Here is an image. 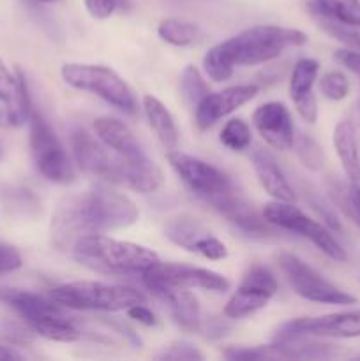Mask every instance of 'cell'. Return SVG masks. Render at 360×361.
Segmentation results:
<instances>
[{"label":"cell","mask_w":360,"mask_h":361,"mask_svg":"<svg viewBox=\"0 0 360 361\" xmlns=\"http://www.w3.org/2000/svg\"><path fill=\"white\" fill-rule=\"evenodd\" d=\"M307 41V34L299 28L256 25L212 46L203 56V71L215 83H222L233 76L235 67L272 62L286 48H299Z\"/></svg>","instance_id":"cell-1"},{"label":"cell","mask_w":360,"mask_h":361,"mask_svg":"<svg viewBox=\"0 0 360 361\" xmlns=\"http://www.w3.org/2000/svg\"><path fill=\"white\" fill-rule=\"evenodd\" d=\"M78 264L104 275H141L159 259L152 249L109 238L102 233L83 236L71 250Z\"/></svg>","instance_id":"cell-2"},{"label":"cell","mask_w":360,"mask_h":361,"mask_svg":"<svg viewBox=\"0 0 360 361\" xmlns=\"http://www.w3.org/2000/svg\"><path fill=\"white\" fill-rule=\"evenodd\" d=\"M49 298L64 309L122 312L138 303H147L138 289L95 281H76L60 284L48 293Z\"/></svg>","instance_id":"cell-3"},{"label":"cell","mask_w":360,"mask_h":361,"mask_svg":"<svg viewBox=\"0 0 360 361\" xmlns=\"http://www.w3.org/2000/svg\"><path fill=\"white\" fill-rule=\"evenodd\" d=\"M60 74L66 85L97 95L126 115H134L138 111L136 99L129 85L109 67L71 62L64 63Z\"/></svg>","instance_id":"cell-4"},{"label":"cell","mask_w":360,"mask_h":361,"mask_svg":"<svg viewBox=\"0 0 360 361\" xmlns=\"http://www.w3.org/2000/svg\"><path fill=\"white\" fill-rule=\"evenodd\" d=\"M28 123H30L28 145L37 171L48 182L56 185H71L76 182L74 164L48 120L37 109L32 108Z\"/></svg>","instance_id":"cell-5"},{"label":"cell","mask_w":360,"mask_h":361,"mask_svg":"<svg viewBox=\"0 0 360 361\" xmlns=\"http://www.w3.org/2000/svg\"><path fill=\"white\" fill-rule=\"evenodd\" d=\"M263 215L270 224H274L277 229L282 231L296 233L309 240L311 243L318 247L325 256H328L334 261H346V250L342 249L341 243L335 240L330 229L325 224H320L318 221L311 219L309 215L304 214L299 207L286 201H272L267 203L263 208Z\"/></svg>","instance_id":"cell-6"},{"label":"cell","mask_w":360,"mask_h":361,"mask_svg":"<svg viewBox=\"0 0 360 361\" xmlns=\"http://www.w3.org/2000/svg\"><path fill=\"white\" fill-rule=\"evenodd\" d=\"M140 279L152 295L161 289H203L212 293H224L229 289L228 279L217 271L162 261L147 268Z\"/></svg>","instance_id":"cell-7"},{"label":"cell","mask_w":360,"mask_h":361,"mask_svg":"<svg viewBox=\"0 0 360 361\" xmlns=\"http://www.w3.org/2000/svg\"><path fill=\"white\" fill-rule=\"evenodd\" d=\"M277 261L289 288L300 298L307 300V302L323 303V305H355L356 303L355 296L332 284L314 268L304 263L300 257L284 252L279 256Z\"/></svg>","instance_id":"cell-8"},{"label":"cell","mask_w":360,"mask_h":361,"mask_svg":"<svg viewBox=\"0 0 360 361\" xmlns=\"http://www.w3.org/2000/svg\"><path fill=\"white\" fill-rule=\"evenodd\" d=\"M95 233L87 194H69L56 203L49 224V236L56 250L71 252L78 240Z\"/></svg>","instance_id":"cell-9"},{"label":"cell","mask_w":360,"mask_h":361,"mask_svg":"<svg viewBox=\"0 0 360 361\" xmlns=\"http://www.w3.org/2000/svg\"><path fill=\"white\" fill-rule=\"evenodd\" d=\"M95 231L106 233L131 228L140 219L136 203L108 182H95L87 192Z\"/></svg>","instance_id":"cell-10"},{"label":"cell","mask_w":360,"mask_h":361,"mask_svg":"<svg viewBox=\"0 0 360 361\" xmlns=\"http://www.w3.org/2000/svg\"><path fill=\"white\" fill-rule=\"evenodd\" d=\"M277 291L279 282L274 271L263 264H254L244 274L242 282L226 302L222 314L228 319H244L253 316L258 310L265 309Z\"/></svg>","instance_id":"cell-11"},{"label":"cell","mask_w":360,"mask_h":361,"mask_svg":"<svg viewBox=\"0 0 360 361\" xmlns=\"http://www.w3.org/2000/svg\"><path fill=\"white\" fill-rule=\"evenodd\" d=\"M71 148L78 169L97 182L120 185V157L109 150L97 136L83 127L71 130Z\"/></svg>","instance_id":"cell-12"},{"label":"cell","mask_w":360,"mask_h":361,"mask_svg":"<svg viewBox=\"0 0 360 361\" xmlns=\"http://www.w3.org/2000/svg\"><path fill=\"white\" fill-rule=\"evenodd\" d=\"M168 162L173 171L180 176V180L196 196L203 197V200L224 192V190H229L233 187L232 180L224 171L201 161V159L184 154V152L169 150Z\"/></svg>","instance_id":"cell-13"},{"label":"cell","mask_w":360,"mask_h":361,"mask_svg":"<svg viewBox=\"0 0 360 361\" xmlns=\"http://www.w3.org/2000/svg\"><path fill=\"white\" fill-rule=\"evenodd\" d=\"M164 236L172 243L187 252H196L205 259L221 261L228 257V249L219 238H215L201 221L193 215H176L164 226Z\"/></svg>","instance_id":"cell-14"},{"label":"cell","mask_w":360,"mask_h":361,"mask_svg":"<svg viewBox=\"0 0 360 361\" xmlns=\"http://www.w3.org/2000/svg\"><path fill=\"white\" fill-rule=\"evenodd\" d=\"M205 201L229 224L235 226L239 231L246 233V235L256 236V238L277 236V228L265 219L263 212L260 214L254 210L253 204L242 194L235 192L233 187L224 192L207 197Z\"/></svg>","instance_id":"cell-15"},{"label":"cell","mask_w":360,"mask_h":361,"mask_svg":"<svg viewBox=\"0 0 360 361\" xmlns=\"http://www.w3.org/2000/svg\"><path fill=\"white\" fill-rule=\"evenodd\" d=\"M275 334L309 335L316 338H356L360 337V310L327 314L320 317H296L282 323Z\"/></svg>","instance_id":"cell-16"},{"label":"cell","mask_w":360,"mask_h":361,"mask_svg":"<svg viewBox=\"0 0 360 361\" xmlns=\"http://www.w3.org/2000/svg\"><path fill=\"white\" fill-rule=\"evenodd\" d=\"M260 94V85L256 83H246V85H235V87L224 88L221 92H214V94H207L196 106V126L200 130H207L214 127L221 118L228 116L240 106L247 104L253 101L256 95Z\"/></svg>","instance_id":"cell-17"},{"label":"cell","mask_w":360,"mask_h":361,"mask_svg":"<svg viewBox=\"0 0 360 361\" xmlns=\"http://www.w3.org/2000/svg\"><path fill=\"white\" fill-rule=\"evenodd\" d=\"M253 123L265 143L274 150L288 152L295 143V123L288 106L281 101L261 104L253 113Z\"/></svg>","instance_id":"cell-18"},{"label":"cell","mask_w":360,"mask_h":361,"mask_svg":"<svg viewBox=\"0 0 360 361\" xmlns=\"http://www.w3.org/2000/svg\"><path fill=\"white\" fill-rule=\"evenodd\" d=\"M0 102L6 106L9 127H20L28 122L32 113V101L28 95L27 80L20 69L11 73L0 59Z\"/></svg>","instance_id":"cell-19"},{"label":"cell","mask_w":360,"mask_h":361,"mask_svg":"<svg viewBox=\"0 0 360 361\" xmlns=\"http://www.w3.org/2000/svg\"><path fill=\"white\" fill-rule=\"evenodd\" d=\"M254 173L258 176V182L265 189V192L275 201H286V203H295L296 194L293 190L292 183L288 182L286 175L282 173L281 166L277 164L272 154H268L263 148H256L251 154Z\"/></svg>","instance_id":"cell-20"},{"label":"cell","mask_w":360,"mask_h":361,"mask_svg":"<svg viewBox=\"0 0 360 361\" xmlns=\"http://www.w3.org/2000/svg\"><path fill=\"white\" fill-rule=\"evenodd\" d=\"M94 130L95 136L122 159L138 161V159L147 157L133 130L120 120L112 118V116H101L94 122Z\"/></svg>","instance_id":"cell-21"},{"label":"cell","mask_w":360,"mask_h":361,"mask_svg":"<svg viewBox=\"0 0 360 361\" xmlns=\"http://www.w3.org/2000/svg\"><path fill=\"white\" fill-rule=\"evenodd\" d=\"M162 303H166L173 321L180 330L196 334L201 326V309L191 289H161L154 293Z\"/></svg>","instance_id":"cell-22"},{"label":"cell","mask_w":360,"mask_h":361,"mask_svg":"<svg viewBox=\"0 0 360 361\" xmlns=\"http://www.w3.org/2000/svg\"><path fill=\"white\" fill-rule=\"evenodd\" d=\"M0 300L4 303H7L13 310H16L18 316L23 317L28 326H32L35 321L60 312L64 309L62 305L53 302L49 296H41L37 293L30 291H21V289L0 288Z\"/></svg>","instance_id":"cell-23"},{"label":"cell","mask_w":360,"mask_h":361,"mask_svg":"<svg viewBox=\"0 0 360 361\" xmlns=\"http://www.w3.org/2000/svg\"><path fill=\"white\" fill-rule=\"evenodd\" d=\"M162 180H164L162 171L148 157L138 161H127L120 157V185L129 187L138 194H152L162 185Z\"/></svg>","instance_id":"cell-24"},{"label":"cell","mask_w":360,"mask_h":361,"mask_svg":"<svg viewBox=\"0 0 360 361\" xmlns=\"http://www.w3.org/2000/svg\"><path fill=\"white\" fill-rule=\"evenodd\" d=\"M334 147L346 173L348 183L360 192V150L355 126L349 120H342L335 126Z\"/></svg>","instance_id":"cell-25"},{"label":"cell","mask_w":360,"mask_h":361,"mask_svg":"<svg viewBox=\"0 0 360 361\" xmlns=\"http://www.w3.org/2000/svg\"><path fill=\"white\" fill-rule=\"evenodd\" d=\"M143 111L150 123L152 130L166 150H176L179 145V129L169 109L154 95H143Z\"/></svg>","instance_id":"cell-26"},{"label":"cell","mask_w":360,"mask_h":361,"mask_svg":"<svg viewBox=\"0 0 360 361\" xmlns=\"http://www.w3.org/2000/svg\"><path fill=\"white\" fill-rule=\"evenodd\" d=\"M307 6L320 20L360 28V0H309Z\"/></svg>","instance_id":"cell-27"},{"label":"cell","mask_w":360,"mask_h":361,"mask_svg":"<svg viewBox=\"0 0 360 361\" xmlns=\"http://www.w3.org/2000/svg\"><path fill=\"white\" fill-rule=\"evenodd\" d=\"M30 328L34 334L41 335L48 341L62 342V344H73V342H78L81 338V331L71 321V317L64 312V309L60 312L35 321Z\"/></svg>","instance_id":"cell-28"},{"label":"cell","mask_w":360,"mask_h":361,"mask_svg":"<svg viewBox=\"0 0 360 361\" xmlns=\"http://www.w3.org/2000/svg\"><path fill=\"white\" fill-rule=\"evenodd\" d=\"M159 37L172 46H191L200 37V27L193 21L180 20V18H168L161 21L157 27Z\"/></svg>","instance_id":"cell-29"},{"label":"cell","mask_w":360,"mask_h":361,"mask_svg":"<svg viewBox=\"0 0 360 361\" xmlns=\"http://www.w3.org/2000/svg\"><path fill=\"white\" fill-rule=\"evenodd\" d=\"M328 194L346 219L360 228V192L341 180H328Z\"/></svg>","instance_id":"cell-30"},{"label":"cell","mask_w":360,"mask_h":361,"mask_svg":"<svg viewBox=\"0 0 360 361\" xmlns=\"http://www.w3.org/2000/svg\"><path fill=\"white\" fill-rule=\"evenodd\" d=\"M320 73V63L314 59H300L293 66L292 78H289V97L292 101L311 94Z\"/></svg>","instance_id":"cell-31"},{"label":"cell","mask_w":360,"mask_h":361,"mask_svg":"<svg viewBox=\"0 0 360 361\" xmlns=\"http://www.w3.org/2000/svg\"><path fill=\"white\" fill-rule=\"evenodd\" d=\"M2 203L13 215L20 217H34L39 212L37 196L25 187H7L2 190Z\"/></svg>","instance_id":"cell-32"},{"label":"cell","mask_w":360,"mask_h":361,"mask_svg":"<svg viewBox=\"0 0 360 361\" xmlns=\"http://www.w3.org/2000/svg\"><path fill=\"white\" fill-rule=\"evenodd\" d=\"M180 94L189 106L196 108L201 99L210 94L207 81L194 66H187L180 74Z\"/></svg>","instance_id":"cell-33"},{"label":"cell","mask_w":360,"mask_h":361,"mask_svg":"<svg viewBox=\"0 0 360 361\" xmlns=\"http://www.w3.org/2000/svg\"><path fill=\"white\" fill-rule=\"evenodd\" d=\"M219 140H221V143L228 150L242 152L251 147L253 133H251V127L242 118H232L222 127L221 134H219Z\"/></svg>","instance_id":"cell-34"},{"label":"cell","mask_w":360,"mask_h":361,"mask_svg":"<svg viewBox=\"0 0 360 361\" xmlns=\"http://www.w3.org/2000/svg\"><path fill=\"white\" fill-rule=\"evenodd\" d=\"M293 148H295L296 157L300 159L304 166L311 171H320L325 164V154L323 148L318 145V141L314 137H311L309 134H296L295 143H293Z\"/></svg>","instance_id":"cell-35"},{"label":"cell","mask_w":360,"mask_h":361,"mask_svg":"<svg viewBox=\"0 0 360 361\" xmlns=\"http://www.w3.org/2000/svg\"><path fill=\"white\" fill-rule=\"evenodd\" d=\"M226 360H244V361H261V360H281L279 351L274 344L270 345H232L222 351Z\"/></svg>","instance_id":"cell-36"},{"label":"cell","mask_w":360,"mask_h":361,"mask_svg":"<svg viewBox=\"0 0 360 361\" xmlns=\"http://www.w3.org/2000/svg\"><path fill=\"white\" fill-rule=\"evenodd\" d=\"M320 90L330 101H342L349 94V80L341 71H328L321 76Z\"/></svg>","instance_id":"cell-37"},{"label":"cell","mask_w":360,"mask_h":361,"mask_svg":"<svg viewBox=\"0 0 360 361\" xmlns=\"http://www.w3.org/2000/svg\"><path fill=\"white\" fill-rule=\"evenodd\" d=\"M157 360H189V361H198V360H203V353L193 345L191 342L187 341H176L172 342L169 345H166L161 353L155 355Z\"/></svg>","instance_id":"cell-38"},{"label":"cell","mask_w":360,"mask_h":361,"mask_svg":"<svg viewBox=\"0 0 360 361\" xmlns=\"http://www.w3.org/2000/svg\"><path fill=\"white\" fill-rule=\"evenodd\" d=\"M321 27L327 34H330L335 41L342 42L348 48L356 49L360 51V30H355L353 27H344V25L332 23V21L321 20Z\"/></svg>","instance_id":"cell-39"},{"label":"cell","mask_w":360,"mask_h":361,"mask_svg":"<svg viewBox=\"0 0 360 361\" xmlns=\"http://www.w3.org/2000/svg\"><path fill=\"white\" fill-rule=\"evenodd\" d=\"M85 9L95 20H108L126 4V0H83Z\"/></svg>","instance_id":"cell-40"},{"label":"cell","mask_w":360,"mask_h":361,"mask_svg":"<svg viewBox=\"0 0 360 361\" xmlns=\"http://www.w3.org/2000/svg\"><path fill=\"white\" fill-rule=\"evenodd\" d=\"M21 264H23V259L18 249H14L9 243H0V274L20 270Z\"/></svg>","instance_id":"cell-41"},{"label":"cell","mask_w":360,"mask_h":361,"mask_svg":"<svg viewBox=\"0 0 360 361\" xmlns=\"http://www.w3.org/2000/svg\"><path fill=\"white\" fill-rule=\"evenodd\" d=\"M293 104H295L299 115L302 116V118L306 120L307 123H316V120H318V102H316V95H314V92L304 95V97L295 99V101H293Z\"/></svg>","instance_id":"cell-42"},{"label":"cell","mask_w":360,"mask_h":361,"mask_svg":"<svg viewBox=\"0 0 360 361\" xmlns=\"http://www.w3.org/2000/svg\"><path fill=\"white\" fill-rule=\"evenodd\" d=\"M334 59L337 60L341 66H344L346 69L352 71L355 76L360 78V51L353 48H341L334 53Z\"/></svg>","instance_id":"cell-43"},{"label":"cell","mask_w":360,"mask_h":361,"mask_svg":"<svg viewBox=\"0 0 360 361\" xmlns=\"http://www.w3.org/2000/svg\"><path fill=\"white\" fill-rule=\"evenodd\" d=\"M309 203L313 204L314 210L320 214L321 221H325V226H327L328 229H332V231H341V222L335 217V214L332 212L330 207H327V204H325L323 201L318 200V197H311Z\"/></svg>","instance_id":"cell-44"},{"label":"cell","mask_w":360,"mask_h":361,"mask_svg":"<svg viewBox=\"0 0 360 361\" xmlns=\"http://www.w3.org/2000/svg\"><path fill=\"white\" fill-rule=\"evenodd\" d=\"M200 330H203L205 337L208 338V341H219V338H222L226 335V331L229 330L228 324L224 323L222 319H215V317H210V319L207 321V323H201Z\"/></svg>","instance_id":"cell-45"},{"label":"cell","mask_w":360,"mask_h":361,"mask_svg":"<svg viewBox=\"0 0 360 361\" xmlns=\"http://www.w3.org/2000/svg\"><path fill=\"white\" fill-rule=\"evenodd\" d=\"M126 312H127V316L131 317V319L138 321V323L145 324V326H154V324L157 323V321H155L154 312H152L148 307H145V303H138V305L129 307Z\"/></svg>","instance_id":"cell-46"},{"label":"cell","mask_w":360,"mask_h":361,"mask_svg":"<svg viewBox=\"0 0 360 361\" xmlns=\"http://www.w3.org/2000/svg\"><path fill=\"white\" fill-rule=\"evenodd\" d=\"M4 338L14 342V344H27V342L32 341V335L30 331L23 330V328L16 326V324H9L7 330H4Z\"/></svg>","instance_id":"cell-47"},{"label":"cell","mask_w":360,"mask_h":361,"mask_svg":"<svg viewBox=\"0 0 360 361\" xmlns=\"http://www.w3.org/2000/svg\"><path fill=\"white\" fill-rule=\"evenodd\" d=\"M0 360H21V356L14 353L13 349L0 345Z\"/></svg>","instance_id":"cell-48"},{"label":"cell","mask_w":360,"mask_h":361,"mask_svg":"<svg viewBox=\"0 0 360 361\" xmlns=\"http://www.w3.org/2000/svg\"><path fill=\"white\" fill-rule=\"evenodd\" d=\"M0 127H9V118H7L6 106L0 102Z\"/></svg>","instance_id":"cell-49"},{"label":"cell","mask_w":360,"mask_h":361,"mask_svg":"<svg viewBox=\"0 0 360 361\" xmlns=\"http://www.w3.org/2000/svg\"><path fill=\"white\" fill-rule=\"evenodd\" d=\"M355 120H356V123L360 126V101L356 102V106H355Z\"/></svg>","instance_id":"cell-50"},{"label":"cell","mask_w":360,"mask_h":361,"mask_svg":"<svg viewBox=\"0 0 360 361\" xmlns=\"http://www.w3.org/2000/svg\"><path fill=\"white\" fill-rule=\"evenodd\" d=\"M34 2H39V4H48V2H55V0H34Z\"/></svg>","instance_id":"cell-51"},{"label":"cell","mask_w":360,"mask_h":361,"mask_svg":"<svg viewBox=\"0 0 360 361\" xmlns=\"http://www.w3.org/2000/svg\"><path fill=\"white\" fill-rule=\"evenodd\" d=\"M2 159H4V145L0 143V161H2Z\"/></svg>","instance_id":"cell-52"}]
</instances>
